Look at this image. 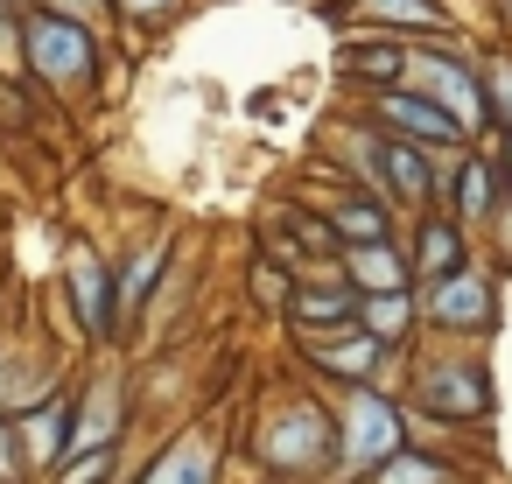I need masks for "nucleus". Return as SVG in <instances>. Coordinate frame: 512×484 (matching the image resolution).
<instances>
[{
    "instance_id": "f257e3e1",
    "label": "nucleus",
    "mask_w": 512,
    "mask_h": 484,
    "mask_svg": "<svg viewBox=\"0 0 512 484\" xmlns=\"http://www.w3.org/2000/svg\"><path fill=\"white\" fill-rule=\"evenodd\" d=\"M22 78L57 92V99H78L99 78V29L43 8V0H29V8H22Z\"/></svg>"
},
{
    "instance_id": "f03ea898",
    "label": "nucleus",
    "mask_w": 512,
    "mask_h": 484,
    "mask_svg": "<svg viewBox=\"0 0 512 484\" xmlns=\"http://www.w3.org/2000/svg\"><path fill=\"white\" fill-rule=\"evenodd\" d=\"M71 421H78V400H64V393H36L29 407H15V435H22L29 477H50L71 456Z\"/></svg>"
},
{
    "instance_id": "7ed1b4c3",
    "label": "nucleus",
    "mask_w": 512,
    "mask_h": 484,
    "mask_svg": "<svg viewBox=\"0 0 512 484\" xmlns=\"http://www.w3.org/2000/svg\"><path fill=\"white\" fill-rule=\"evenodd\" d=\"M64 288H71V302H78V330H85V337H113V330H120L113 267H106L92 246H78V253H71V267H64Z\"/></svg>"
},
{
    "instance_id": "20e7f679",
    "label": "nucleus",
    "mask_w": 512,
    "mask_h": 484,
    "mask_svg": "<svg viewBox=\"0 0 512 484\" xmlns=\"http://www.w3.org/2000/svg\"><path fill=\"white\" fill-rule=\"evenodd\" d=\"M407 71H414L421 92H442V113H456L463 127H484V120H491L484 85H477L463 64H449V57H407Z\"/></svg>"
},
{
    "instance_id": "39448f33",
    "label": "nucleus",
    "mask_w": 512,
    "mask_h": 484,
    "mask_svg": "<svg viewBox=\"0 0 512 484\" xmlns=\"http://www.w3.org/2000/svg\"><path fill=\"white\" fill-rule=\"evenodd\" d=\"M344 428H351V435H344V456H351L358 470H372V463L400 456V421H393V407H386L379 393H358Z\"/></svg>"
},
{
    "instance_id": "423d86ee",
    "label": "nucleus",
    "mask_w": 512,
    "mask_h": 484,
    "mask_svg": "<svg viewBox=\"0 0 512 484\" xmlns=\"http://www.w3.org/2000/svg\"><path fill=\"white\" fill-rule=\"evenodd\" d=\"M428 309H435V323H449V330H470V323H491V288H484L477 274H442Z\"/></svg>"
},
{
    "instance_id": "0eeeda50",
    "label": "nucleus",
    "mask_w": 512,
    "mask_h": 484,
    "mask_svg": "<svg viewBox=\"0 0 512 484\" xmlns=\"http://www.w3.org/2000/svg\"><path fill=\"white\" fill-rule=\"evenodd\" d=\"M106 442H120V379H99L71 421V449H106Z\"/></svg>"
},
{
    "instance_id": "6e6552de",
    "label": "nucleus",
    "mask_w": 512,
    "mask_h": 484,
    "mask_svg": "<svg viewBox=\"0 0 512 484\" xmlns=\"http://www.w3.org/2000/svg\"><path fill=\"white\" fill-rule=\"evenodd\" d=\"M379 113H386L400 134H414V141H456V134H463V120H456V113H442V106H428L421 92H393Z\"/></svg>"
},
{
    "instance_id": "1a4fd4ad",
    "label": "nucleus",
    "mask_w": 512,
    "mask_h": 484,
    "mask_svg": "<svg viewBox=\"0 0 512 484\" xmlns=\"http://www.w3.org/2000/svg\"><path fill=\"white\" fill-rule=\"evenodd\" d=\"M155 274H162V246H141V253H127V260L113 267V302H120V316H134V309L148 302Z\"/></svg>"
},
{
    "instance_id": "9d476101",
    "label": "nucleus",
    "mask_w": 512,
    "mask_h": 484,
    "mask_svg": "<svg viewBox=\"0 0 512 484\" xmlns=\"http://www.w3.org/2000/svg\"><path fill=\"white\" fill-rule=\"evenodd\" d=\"M351 316H358V295H351V288H330V295L302 288V295H295V323H302V330H344Z\"/></svg>"
},
{
    "instance_id": "9b49d317",
    "label": "nucleus",
    "mask_w": 512,
    "mask_h": 484,
    "mask_svg": "<svg viewBox=\"0 0 512 484\" xmlns=\"http://www.w3.org/2000/svg\"><path fill=\"white\" fill-rule=\"evenodd\" d=\"M379 169L393 176V190H400L407 204H428V162H421L407 141H386V148H379Z\"/></svg>"
},
{
    "instance_id": "f8f14e48",
    "label": "nucleus",
    "mask_w": 512,
    "mask_h": 484,
    "mask_svg": "<svg viewBox=\"0 0 512 484\" xmlns=\"http://www.w3.org/2000/svg\"><path fill=\"white\" fill-rule=\"evenodd\" d=\"M351 281L372 288V295L400 288V260H393V246H386V239H358V253H351Z\"/></svg>"
},
{
    "instance_id": "ddd939ff",
    "label": "nucleus",
    "mask_w": 512,
    "mask_h": 484,
    "mask_svg": "<svg viewBox=\"0 0 512 484\" xmlns=\"http://www.w3.org/2000/svg\"><path fill=\"white\" fill-rule=\"evenodd\" d=\"M141 484H211V449L204 442H176Z\"/></svg>"
},
{
    "instance_id": "4468645a",
    "label": "nucleus",
    "mask_w": 512,
    "mask_h": 484,
    "mask_svg": "<svg viewBox=\"0 0 512 484\" xmlns=\"http://www.w3.org/2000/svg\"><path fill=\"white\" fill-rule=\"evenodd\" d=\"M330 232H337V239H386V218H379L372 204H337V211H330Z\"/></svg>"
},
{
    "instance_id": "2eb2a0df",
    "label": "nucleus",
    "mask_w": 512,
    "mask_h": 484,
    "mask_svg": "<svg viewBox=\"0 0 512 484\" xmlns=\"http://www.w3.org/2000/svg\"><path fill=\"white\" fill-rule=\"evenodd\" d=\"M456 204H463V218H484V211H491V169H484V162H470V169L456 176Z\"/></svg>"
},
{
    "instance_id": "dca6fc26",
    "label": "nucleus",
    "mask_w": 512,
    "mask_h": 484,
    "mask_svg": "<svg viewBox=\"0 0 512 484\" xmlns=\"http://www.w3.org/2000/svg\"><path fill=\"white\" fill-rule=\"evenodd\" d=\"M372 358H379V337H358V344H330V351H323V365H330V372H351V379H365Z\"/></svg>"
},
{
    "instance_id": "f3484780",
    "label": "nucleus",
    "mask_w": 512,
    "mask_h": 484,
    "mask_svg": "<svg viewBox=\"0 0 512 484\" xmlns=\"http://www.w3.org/2000/svg\"><path fill=\"white\" fill-rule=\"evenodd\" d=\"M0 484H29V456H22L15 414H0Z\"/></svg>"
},
{
    "instance_id": "a211bd4d",
    "label": "nucleus",
    "mask_w": 512,
    "mask_h": 484,
    "mask_svg": "<svg viewBox=\"0 0 512 484\" xmlns=\"http://www.w3.org/2000/svg\"><path fill=\"white\" fill-rule=\"evenodd\" d=\"M0 78H22V8H0Z\"/></svg>"
},
{
    "instance_id": "6ab92c4d",
    "label": "nucleus",
    "mask_w": 512,
    "mask_h": 484,
    "mask_svg": "<svg viewBox=\"0 0 512 484\" xmlns=\"http://www.w3.org/2000/svg\"><path fill=\"white\" fill-rule=\"evenodd\" d=\"M421 274H435V281H442V274H456V232H442V225H435V232L421 239Z\"/></svg>"
},
{
    "instance_id": "aec40b11",
    "label": "nucleus",
    "mask_w": 512,
    "mask_h": 484,
    "mask_svg": "<svg viewBox=\"0 0 512 484\" xmlns=\"http://www.w3.org/2000/svg\"><path fill=\"white\" fill-rule=\"evenodd\" d=\"M407 309H414V302H407V288H386V295L365 309V316H372V337H393V330L407 323Z\"/></svg>"
},
{
    "instance_id": "412c9836",
    "label": "nucleus",
    "mask_w": 512,
    "mask_h": 484,
    "mask_svg": "<svg viewBox=\"0 0 512 484\" xmlns=\"http://www.w3.org/2000/svg\"><path fill=\"white\" fill-rule=\"evenodd\" d=\"M365 15H393V22H435L428 0H358Z\"/></svg>"
},
{
    "instance_id": "4be33fe9",
    "label": "nucleus",
    "mask_w": 512,
    "mask_h": 484,
    "mask_svg": "<svg viewBox=\"0 0 512 484\" xmlns=\"http://www.w3.org/2000/svg\"><path fill=\"white\" fill-rule=\"evenodd\" d=\"M43 8H57V15H71V22H92V29H106L113 0H43Z\"/></svg>"
},
{
    "instance_id": "5701e85b",
    "label": "nucleus",
    "mask_w": 512,
    "mask_h": 484,
    "mask_svg": "<svg viewBox=\"0 0 512 484\" xmlns=\"http://www.w3.org/2000/svg\"><path fill=\"white\" fill-rule=\"evenodd\" d=\"M183 8V0H113V15H127V22H169Z\"/></svg>"
},
{
    "instance_id": "b1692460",
    "label": "nucleus",
    "mask_w": 512,
    "mask_h": 484,
    "mask_svg": "<svg viewBox=\"0 0 512 484\" xmlns=\"http://www.w3.org/2000/svg\"><path fill=\"white\" fill-rule=\"evenodd\" d=\"M386 484H435V470H428V463H393Z\"/></svg>"
},
{
    "instance_id": "393cba45",
    "label": "nucleus",
    "mask_w": 512,
    "mask_h": 484,
    "mask_svg": "<svg viewBox=\"0 0 512 484\" xmlns=\"http://www.w3.org/2000/svg\"><path fill=\"white\" fill-rule=\"evenodd\" d=\"M498 106H505V120H512V64L498 71Z\"/></svg>"
},
{
    "instance_id": "a878e982",
    "label": "nucleus",
    "mask_w": 512,
    "mask_h": 484,
    "mask_svg": "<svg viewBox=\"0 0 512 484\" xmlns=\"http://www.w3.org/2000/svg\"><path fill=\"white\" fill-rule=\"evenodd\" d=\"M0 8H29V0H0Z\"/></svg>"
}]
</instances>
